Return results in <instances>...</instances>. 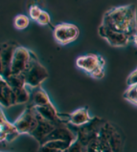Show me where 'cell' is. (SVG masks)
Wrapping results in <instances>:
<instances>
[{"label": "cell", "mask_w": 137, "mask_h": 152, "mask_svg": "<svg viewBox=\"0 0 137 152\" xmlns=\"http://www.w3.org/2000/svg\"><path fill=\"white\" fill-rule=\"evenodd\" d=\"M56 125H54L50 121H48L46 120H43L39 121V124L37 125V127L33 130L34 136L37 139H38L39 141L42 142L49 134L54 130Z\"/></svg>", "instance_id": "cell-8"}, {"label": "cell", "mask_w": 137, "mask_h": 152, "mask_svg": "<svg viewBox=\"0 0 137 152\" xmlns=\"http://www.w3.org/2000/svg\"><path fill=\"white\" fill-rule=\"evenodd\" d=\"M54 36L59 43L65 45L74 41L79 37V29L72 24H60L56 27Z\"/></svg>", "instance_id": "cell-3"}, {"label": "cell", "mask_w": 137, "mask_h": 152, "mask_svg": "<svg viewBox=\"0 0 137 152\" xmlns=\"http://www.w3.org/2000/svg\"><path fill=\"white\" fill-rule=\"evenodd\" d=\"M132 40H133V42H134V44L137 46V34H134L133 37H132Z\"/></svg>", "instance_id": "cell-16"}, {"label": "cell", "mask_w": 137, "mask_h": 152, "mask_svg": "<svg viewBox=\"0 0 137 152\" xmlns=\"http://www.w3.org/2000/svg\"><path fill=\"white\" fill-rule=\"evenodd\" d=\"M41 11L39 10V8H38L37 6H34V7L31 8L30 15H31V16H32L34 19H37L38 20V16H39V15H41Z\"/></svg>", "instance_id": "cell-15"}, {"label": "cell", "mask_w": 137, "mask_h": 152, "mask_svg": "<svg viewBox=\"0 0 137 152\" xmlns=\"http://www.w3.org/2000/svg\"><path fill=\"white\" fill-rule=\"evenodd\" d=\"M82 152H86V150H85V147H83V149H82Z\"/></svg>", "instance_id": "cell-17"}, {"label": "cell", "mask_w": 137, "mask_h": 152, "mask_svg": "<svg viewBox=\"0 0 137 152\" xmlns=\"http://www.w3.org/2000/svg\"><path fill=\"white\" fill-rule=\"evenodd\" d=\"M124 97H125L127 101L137 105V84L129 87V89L126 91L125 95H124Z\"/></svg>", "instance_id": "cell-10"}, {"label": "cell", "mask_w": 137, "mask_h": 152, "mask_svg": "<svg viewBox=\"0 0 137 152\" xmlns=\"http://www.w3.org/2000/svg\"><path fill=\"white\" fill-rule=\"evenodd\" d=\"M86 152H112V149L107 141L97 137L85 146Z\"/></svg>", "instance_id": "cell-9"}, {"label": "cell", "mask_w": 137, "mask_h": 152, "mask_svg": "<svg viewBox=\"0 0 137 152\" xmlns=\"http://www.w3.org/2000/svg\"><path fill=\"white\" fill-rule=\"evenodd\" d=\"M29 23L28 18L24 15H18L15 18V27L18 29H24L27 27V25Z\"/></svg>", "instance_id": "cell-11"}, {"label": "cell", "mask_w": 137, "mask_h": 152, "mask_svg": "<svg viewBox=\"0 0 137 152\" xmlns=\"http://www.w3.org/2000/svg\"><path fill=\"white\" fill-rule=\"evenodd\" d=\"M77 65L88 74L92 73L100 66H104V60L97 55H86L80 56L77 59Z\"/></svg>", "instance_id": "cell-6"}, {"label": "cell", "mask_w": 137, "mask_h": 152, "mask_svg": "<svg viewBox=\"0 0 137 152\" xmlns=\"http://www.w3.org/2000/svg\"><path fill=\"white\" fill-rule=\"evenodd\" d=\"M89 75L91 77H95V79H102V77H104L105 75V71H104V66H100L96 69V70H94L92 73H90Z\"/></svg>", "instance_id": "cell-13"}, {"label": "cell", "mask_w": 137, "mask_h": 152, "mask_svg": "<svg viewBox=\"0 0 137 152\" xmlns=\"http://www.w3.org/2000/svg\"><path fill=\"white\" fill-rule=\"evenodd\" d=\"M76 140V137L74 136L73 132L68 127L64 126L63 124H59L55 126L54 130L42 141V144L50 141H63L73 144Z\"/></svg>", "instance_id": "cell-5"}, {"label": "cell", "mask_w": 137, "mask_h": 152, "mask_svg": "<svg viewBox=\"0 0 137 152\" xmlns=\"http://www.w3.org/2000/svg\"><path fill=\"white\" fill-rule=\"evenodd\" d=\"M38 21L41 24H48L50 22V17H49V15H48L47 12H41V14L39 15L38 18Z\"/></svg>", "instance_id": "cell-14"}, {"label": "cell", "mask_w": 137, "mask_h": 152, "mask_svg": "<svg viewBox=\"0 0 137 152\" xmlns=\"http://www.w3.org/2000/svg\"><path fill=\"white\" fill-rule=\"evenodd\" d=\"M127 85L130 86H130H134V85L137 84V69H136V70H134L129 77H127Z\"/></svg>", "instance_id": "cell-12"}, {"label": "cell", "mask_w": 137, "mask_h": 152, "mask_svg": "<svg viewBox=\"0 0 137 152\" xmlns=\"http://www.w3.org/2000/svg\"><path fill=\"white\" fill-rule=\"evenodd\" d=\"M98 137L107 141L112 149V152H121L123 148V138L115 126L105 121Z\"/></svg>", "instance_id": "cell-2"}, {"label": "cell", "mask_w": 137, "mask_h": 152, "mask_svg": "<svg viewBox=\"0 0 137 152\" xmlns=\"http://www.w3.org/2000/svg\"><path fill=\"white\" fill-rule=\"evenodd\" d=\"M99 34L101 37H103L104 38L107 39V41L110 45L115 47H123L127 45V43L130 42L131 38L125 34L112 31V30L102 27V26L99 29Z\"/></svg>", "instance_id": "cell-4"}, {"label": "cell", "mask_w": 137, "mask_h": 152, "mask_svg": "<svg viewBox=\"0 0 137 152\" xmlns=\"http://www.w3.org/2000/svg\"><path fill=\"white\" fill-rule=\"evenodd\" d=\"M91 120L92 118L88 113V109L86 107L80 108V109L76 110L71 115L68 116V121L72 124L77 125V126H82L85 124L89 123Z\"/></svg>", "instance_id": "cell-7"}, {"label": "cell", "mask_w": 137, "mask_h": 152, "mask_svg": "<svg viewBox=\"0 0 137 152\" xmlns=\"http://www.w3.org/2000/svg\"><path fill=\"white\" fill-rule=\"evenodd\" d=\"M102 27L125 34L132 38L137 34L136 6L131 4L112 8L105 15Z\"/></svg>", "instance_id": "cell-1"}]
</instances>
